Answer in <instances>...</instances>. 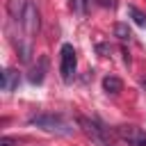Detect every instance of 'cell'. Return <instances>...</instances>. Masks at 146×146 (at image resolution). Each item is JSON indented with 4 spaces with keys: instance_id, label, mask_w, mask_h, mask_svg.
Segmentation results:
<instances>
[{
    "instance_id": "cell-6",
    "label": "cell",
    "mask_w": 146,
    "mask_h": 146,
    "mask_svg": "<svg viewBox=\"0 0 146 146\" xmlns=\"http://www.w3.org/2000/svg\"><path fill=\"white\" fill-rule=\"evenodd\" d=\"M18 82H21L18 71H14V68H5V71H2V80H0L2 91H14V89H18Z\"/></svg>"
},
{
    "instance_id": "cell-1",
    "label": "cell",
    "mask_w": 146,
    "mask_h": 146,
    "mask_svg": "<svg viewBox=\"0 0 146 146\" xmlns=\"http://www.w3.org/2000/svg\"><path fill=\"white\" fill-rule=\"evenodd\" d=\"M27 123H30V125H36V128H41V130H46V132L62 135V137L73 135V125H71V123H68L62 114H52V112L32 114V116L27 119Z\"/></svg>"
},
{
    "instance_id": "cell-13",
    "label": "cell",
    "mask_w": 146,
    "mask_h": 146,
    "mask_svg": "<svg viewBox=\"0 0 146 146\" xmlns=\"http://www.w3.org/2000/svg\"><path fill=\"white\" fill-rule=\"evenodd\" d=\"M98 5H100V7H110V9H114V7H116V0H98Z\"/></svg>"
},
{
    "instance_id": "cell-7",
    "label": "cell",
    "mask_w": 146,
    "mask_h": 146,
    "mask_svg": "<svg viewBox=\"0 0 146 146\" xmlns=\"http://www.w3.org/2000/svg\"><path fill=\"white\" fill-rule=\"evenodd\" d=\"M46 71H48V57H39V64L30 71V82L32 84H41L43 78H46Z\"/></svg>"
},
{
    "instance_id": "cell-8",
    "label": "cell",
    "mask_w": 146,
    "mask_h": 146,
    "mask_svg": "<svg viewBox=\"0 0 146 146\" xmlns=\"http://www.w3.org/2000/svg\"><path fill=\"white\" fill-rule=\"evenodd\" d=\"M103 89H105L107 94H121V91H123V82H121V78H116V75H105V78H103Z\"/></svg>"
},
{
    "instance_id": "cell-3",
    "label": "cell",
    "mask_w": 146,
    "mask_h": 146,
    "mask_svg": "<svg viewBox=\"0 0 146 146\" xmlns=\"http://www.w3.org/2000/svg\"><path fill=\"white\" fill-rule=\"evenodd\" d=\"M75 68H78V57H75V48L71 43H64L59 48V73H62V80L68 84L75 75Z\"/></svg>"
},
{
    "instance_id": "cell-9",
    "label": "cell",
    "mask_w": 146,
    "mask_h": 146,
    "mask_svg": "<svg viewBox=\"0 0 146 146\" xmlns=\"http://www.w3.org/2000/svg\"><path fill=\"white\" fill-rule=\"evenodd\" d=\"M114 36H116L119 41H130L132 32H130L128 23H116V25H114Z\"/></svg>"
},
{
    "instance_id": "cell-10",
    "label": "cell",
    "mask_w": 146,
    "mask_h": 146,
    "mask_svg": "<svg viewBox=\"0 0 146 146\" xmlns=\"http://www.w3.org/2000/svg\"><path fill=\"white\" fill-rule=\"evenodd\" d=\"M128 14L132 16V21H135L139 27H146V14H144L141 9H137L135 5H130V7H128Z\"/></svg>"
},
{
    "instance_id": "cell-2",
    "label": "cell",
    "mask_w": 146,
    "mask_h": 146,
    "mask_svg": "<svg viewBox=\"0 0 146 146\" xmlns=\"http://www.w3.org/2000/svg\"><path fill=\"white\" fill-rule=\"evenodd\" d=\"M78 125L82 128V132H84L94 144H98V146H114V144H112V135H110V130H107L100 121H96V119H87V116H78Z\"/></svg>"
},
{
    "instance_id": "cell-4",
    "label": "cell",
    "mask_w": 146,
    "mask_h": 146,
    "mask_svg": "<svg viewBox=\"0 0 146 146\" xmlns=\"http://www.w3.org/2000/svg\"><path fill=\"white\" fill-rule=\"evenodd\" d=\"M21 27L25 32V39L32 41L34 34L39 32V9L32 0H25V9H23V21H21Z\"/></svg>"
},
{
    "instance_id": "cell-5",
    "label": "cell",
    "mask_w": 146,
    "mask_h": 146,
    "mask_svg": "<svg viewBox=\"0 0 146 146\" xmlns=\"http://www.w3.org/2000/svg\"><path fill=\"white\" fill-rule=\"evenodd\" d=\"M116 135L128 146H146V130H141L135 123H121V125H116Z\"/></svg>"
},
{
    "instance_id": "cell-11",
    "label": "cell",
    "mask_w": 146,
    "mask_h": 146,
    "mask_svg": "<svg viewBox=\"0 0 146 146\" xmlns=\"http://www.w3.org/2000/svg\"><path fill=\"white\" fill-rule=\"evenodd\" d=\"M87 7H89V0H71V9L78 11V14H87Z\"/></svg>"
},
{
    "instance_id": "cell-12",
    "label": "cell",
    "mask_w": 146,
    "mask_h": 146,
    "mask_svg": "<svg viewBox=\"0 0 146 146\" xmlns=\"http://www.w3.org/2000/svg\"><path fill=\"white\" fill-rule=\"evenodd\" d=\"M96 48H98V52H100L103 57H107V55H110V43H98Z\"/></svg>"
}]
</instances>
